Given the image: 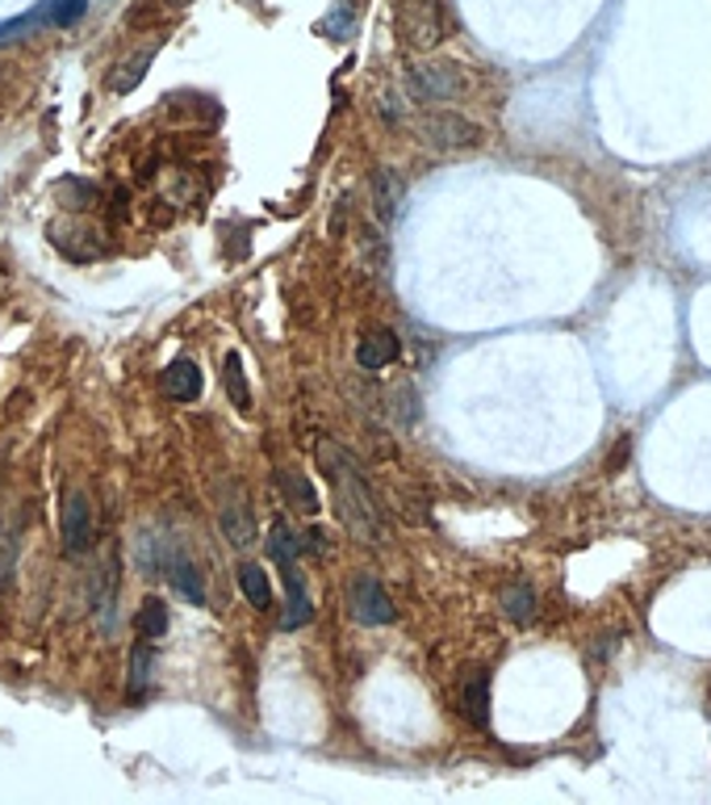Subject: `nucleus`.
Instances as JSON below:
<instances>
[{
  "label": "nucleus",
  "instance_id": "1",
  "mask_svg": "<svg viewBox=\"0 0 711 805\" xmlns=\"http://www.w3.org/2000/svg\"><path fill=\"white\" fill-rule=\"evenodd\" d=\"M319 461H322V475L336 487V503L343 524L360 541H381V508H377L369 482L360 479V466H352V458L331 441L319 445Z\"/></svg>",
  "mask_w": 711,
  "mask_h": 805
},
{
  "label": "nucleus",
  "instance_id": "2",
  "mask_svg": "<svg viewBox=\"0 0 711 805\" xmlns=\"http://www.w3.org/2000/svg\"><path fill=\"white\" fill-rule=\"evenodd\" d=\"M398 34L411 51H427L444 34L440 0H398Z\"/></svg>",
  "mask_w": 711,
  "mask_h": 805
},
{
  "label": "nucleus",
  "instance_id": "3",
  "mask_svg": "<svg viewBox=\"0 0 711 805\" xmlns=\"http://www.w3.org/2000/svg\"><path fill=\"white\" fill-rule=\"evenodd\" d=\"M59 529H63V546H68L72 554L89 550V546H93V533H96L93 499L84 496V491H72V496L63 499V517H59Z\"/></svg>",
  "mask_w": 711,
  "mask_h": 805
},
{
  "label": "nucleus",
  "instance_id": "4",
  "mask_svg": "<svg viewBox=\"0 0 711 805\" xmlns=\"http://www.w3.org/2000/svg\"><path fill=\"white\" fill-rule=\"evenodd\" d=\"M419 131L427 134L435 147H477L482 143V126L461 114H423Z\"/></svg>",
  "mask_w": 711,
  "mask_h": 805
},
{
  "label": "nucleus",
  "instance_id": "5",
  "mask_svg": "<svg viewBox=\"0 0 711 805\" xmlns=\"http://www.w3.org/2000/svg\"><path fill=\"white\" fill-rule=\"evenodd\" d=\"M406 89L414 101H449L461 89V72L456 63H423V68H411Z\"/></svg>",
  "mask_w": 711,
  "mask_h": 805
},
{
  "label": "nucleus",
  "instance_id": "6",
  "mask_svg": "<svg viewBox=\"0 0 711 805\" xmlns=\"http://www.w3.org/2000/svg\"><path fill=\"white\" fill-rule=\"evenodd\" d=\"M348 609L360 625H385L393 617V604H390V592L377 583L373 575H360L352 583V592H348Z\"/></svg>",
  "mask_w": 711,
  "mask_h": 805
},
{
  "label": "nucleus",
  "instance_id": "7",
  "mask_svg": "<svg viewBox=\"0 0 711 805\" xmlns=\"http://www.w3.org/2000/svg\"><path fill=\"white\" fill-rule=\"evenodd\" d=\"M164 395H168L172 402L197 399V395H202V369H197V361H188V357L172 361L168 369H164Z\"/></svg>",
  "mask_w": 711,
  "mask_h": 805
},
{
  "label": "nucleus",
  "instance_id": "8",
  "mask_svg": "<svg viewBox=\"0 0 711 805\" xmlns=\"http://www.w3.org/2000/svg\"><path fill=\"white\" fill-rule=\"evenodd\" d=\"M223 533L230 537V546H251L256 541V517H251V508L244 503L239 491H230V499L223 503Z\"/></svg>",
  "mask_w": 711,
  "mask_h": 805
},
{
  "label": "nucleus",
  "instance_id": "9",
  "mask_svg": "<svg viewBox=\"0 0 711 805\" xmlns=\"http://www.w3.org/2000/svg\"><path fill=\"white\" fill-rule=\"evenodd\" d=\"M285 583H289V604H285V613H281V630H301V625L315 617V609H310V595H306L298 562L285 567Z\"/></svg>",
  "mask_w": 711,
  "mask_h": 805
},
{
  "label": "nucleus",
  "instance_id": "10",
  "mask_svg": "<svg viewBox=\"0 0 711 805\" xmlns=\"http://www.w3.org/2000/svg\"><path fill=\"white\" fill-rule=\"evenodd\" d=\"M373 206L377 214L390 223V218H398V211H402V197H406V185H402V176H393L390 169H377L373 173Z\"/></svg>",
  "mask_w": 711,
  "mask_h": 805
},
{
  "label": "nucleus",
  "instance_id": "11",
  "mask_svg": "<svg viewBox=\"0 0 711 805\" xmlns=\"http://www.w3.org/2000/svg\"><path fill=\"white\" fill-rule=\"evenodd\" d=\"M398 357V336L393 332H369L364 340H360V348H356V365L360 369H385V365Z\"/></svg>",
  "mask_w": 711,
  "mask_h": 805
},
{
  "label": "nucleus",
  "instance_id": "12",
  "mask_svg": "<svg viewBox=\"0 0 711 805\" xmlns=\"http://www.w3.org/2000/svg\"><path fill=\"white\" fill-rule=\"evenodd\" d=\"M461 710H465V717L477 730L490 726V675L486 671H477L473 680H465V689H461Z\"/></svg>",
  "mask_w": 711,
  "mask_h": 805
},
{
  "label": "nucleus",
  "instance_id": "13",
  "mask_svg": "<svg viewBox=\"0 0 711 805\" xmlns=\"http://www.w3.org/2000/svg\"><path fill=\"white\" fill-rule=\"evenodd\" d=\"M239 588H244L251 609H272V583H268V571H264V567L244 562V567H239Z\"/></svg>",
  "mask_w": 711,
  "mask_h": 805
},
{
  "label": "nucleus",
  "instance_id": "14",
  "mask_svg": "<svg viewBox=\"0 0 711 805\" xmlns=\"http://www.w3.org/2000/svg\"><path fill=\"white\" fill-rule=\"evenodd\" d=\"M134 630H138V638H164V630H168V604H164L159 595H147V600L138 604Z\"/></svg>",
  "mask_w": 711,
  "mask_h": 805
},
{
  "label": "nucleus",
  "instance_id": "15",
  "mask_svg": "<svg viewBox=\"0 0 711 805\" xmlns=\"http://www.w3.org/2000/svg\"><path fill=\"white\" fill-rule=\"evenodd\" d=\"M168 575H172V583L181 588V595H188V604H206V583H202V571H197L193 562H185V558H172Z\"/></svg>",
  "mask_w": 711,
  "mask_h": 805
},
{
  "label": "nucleus",
  "instance_id": "16",
  "mask_svg": "<svg viewBox=\"0 0 711 805\" xmlns=\"http://www.w3.org/2000/svg\"><path fill=\"white\" fill-rule=\"evenodd\" d=\"M503 609L515 625H532V621H536V595H532V588L515 583V588H506L503 592Z\"/></svg>",
  "mask_w": 711,
  "mask_h": 805
},
{
  "label": "nucleus",
  "instance_id": "17",
  "mask_svg": "<svg viewBox=\"0 0 711 805\" xmlns=\"http://www.w3.org/2000/svg\"><path fill=\"white\" fill-rule=\"evenodd\" d=\"M277 482H281L285 496H293V503H298L301 512H319V496H315V487L301 479L298 470H281V475H277Z\"/></svg>",
  "mask_w": 711,
  "mask_h": 805
},
{
  "label": "nucleus",
  "instance_id": "18",
  "mask_svg": "<svg viewBox=\"0 0 711 805\" xmlns=\"http://www.w3.org/2000/svg\"><path fill=\"white\" fill-rule=\"evenodd\" d=\"M268 554L277 558L281 567H289V562H298V554H301V541H298V533L289 529V524H272V537H268Z\"/></svg>",
  "mask_w": 711,
  "mask_h": 805
},
{
  "label": "nucleus",
  "instance_id": "19",
  "mask_svg": "<svg viewBox=\"0 0 711 805\" xmlns=\"http://www.w3.org/2000/svg\"><path fill=\"white\" fill-rule=\"evenodd\" d=\"M151 675H155V651H151L147 642H138L131 651V692L134 696H143V689L151 684Z\"/></svg>",
  "mask_w": 711,
  "mask_h": 805
},
{
  "label": "nucleus",
  "instance_id": "20",
  "mask_svg": "<svg viewBox=\"0 0 711 805\" xmlns=\"http://www.w3.org/2000/svg\"><path fill=\"white\" fill-rule=\"evenodd\" d=\"M155 59V51H138V55L131 59V63H122L126 72H117V77L110 80L113 93H131V89H138V80L147 77V63Z\"/></svg>",
  "mask_w": 711,
  "mask_h": 805
},
{
  "label": "nucleus",
  "instance_id": "21",
  "mask_svg": "<svg viewBox=\"0 0 711 805\" xmlns=\"http://www.w3.org/2000/svg\"><path fill=\"white\" fill-rule=\"evenodd\" d=\"M89 13V0H47V21L55 30H68L75 21Z\"/></svg>",
  "mask_w": 711,
  "mask_h": 805
},
{
  "label": "nucleus",
  "instance_id": "22",
  "mask_svg": "<svg viewBox=\"0 0 711 805\" xmlns=\"http://www.w3.org/2000/svg\"><path fill=\"white\" fill-rule=\"evenodd\" d=\"M226 386H230V399L239 411L251 407V395H247V378H244V361H239V353H226Z\"/></svg>",
  "mask_w": 711,
  "mask_h": 805
},
{
  "label": "nucleus",
  "instance_id": "23",
  "mask_svg": "<svg viewBox=\"0 0 711 805\" xmlns=\"http://www.w3.org/2000/svg\"><path fill=\"white\" fill-rule=\"evenodd\" d=\"M13 571H18V533L0 524V583H9Z\"/></svg>",
  "mask_w": 711,
  "mask_h": 805
},
{
  "label": "nucleus",
  "instance_id": "24",
  "mask_svg": "<svg viewBox=\"0 0 711 805\" xmlns=\"http://www.w3.org/2000/svg\"><path fill=\"white\" fill-rule=\"evenodd\" d=\"M322 34H331V39H348V34H352V13H348V9H336L331 18H322Z\"/></svg>",
  "mask_w": 711,
  "mask_h": 805
},
{
  "label": "nucleus",
  "instance_id": "25",
  "mask_svg": "<svg viewBox=\"0 0 711 805\" xmlns=\"http://www.w3.org/2000/svg\"><path fill=\"white\" fill-rule=\"evenodd\" d=\"M181 4H185V0H181Z\"/></svg>",
  "mask_w": 711,
  "mask_h": 805
}]
</instances>
